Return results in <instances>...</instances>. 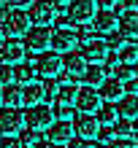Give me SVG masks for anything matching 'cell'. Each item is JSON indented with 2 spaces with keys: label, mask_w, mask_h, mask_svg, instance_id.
<instances>
[{
  "label": "cell",
  "mask_w": 138,
  "mask_h": 148,
  "mask_svg": "<svg viewBox=\"0 0 138 148\" xmlns=\"http://www.w3.org/2000/svg\"><path fill=\"white\" fill-rule=\"evenodd\" d=\"M33 65H35V75H44V78H57L62 73V57H60V51H54V49L41 51Z\"/></svg>",
  "instance_id": "cell-1"
},
{
  "label": "cell",
  "mask_w": 138,
  "mask_h": 148,
  "mask_svg": "<svg viewBox=\"0 0 138 148\" xmlns=\"http://www.w3.org/2000/svg\"><path fill=\"white\" fill-rule=\"evenodd\" d=\"M27 8H30V11H27L30 24H38V27H49V24L57 19V5L51 3V0H33Z\"/></svg>",
  "instance_id": "cell-2"
},
{
  "label": "cell",
  "mask_w": 138,
  "mask_h": 148,
  "mask_svg": "<svg viewBox=\"0 0 138 148\" xmlns=\"http://www.w3.org/2000/svg\"><path fill=\"white\" fill-rule=\"evenodd\" d=\"M24 113V127L27 129H41V132H46V127L54 121V113H51L49 105H44V102H38V105H30Z\"/></svg>",
  "instance_id": "cell-3"
},
{
  "label": "cell",
  "mask_w": 138,
  "mask_h": 148,
  "mask_svg": "<svg viewBox=\"0 0 138 148\" xmlns=\"http://www.w3.org/2000/svg\"><path fill=\"white\" fill-rule=\"evenodd\" d=\"M0 27H3V32L8 38H19V35H24L30 30V19H27V14L22 8H11V11H6Z\"/></svg>",
  "instance_id": "cell-4"
},
{
  "label": "cell",
  "mask_w": 138,
  "mask_h": 148,
  "mask_svg": "<svg viewBox=\"0 0 138 148\" xmlns=\"http://www.w3.org/2000/svg\"><path fill=\"white\" fill-rule=\"evenodd\" d=\"M49 46H51V30L49 27H38V24H33V27L24 32V49L41 54V51H46Z\"/></svg>",
  "instance_id": "cell-5"
},
{
  "label": "cell",
  "mask_w": 138,
  "mask_h": 148,
  "mask_svg": "<svg viewBox=\"0 0 138 148\" xmlns=\"http://www.w3.org/2000/svg\"><path fill=\"white\" fill-rule=\"evenodd\" d=\"M95 11H98L95 0H71L68 3V19L76 22V24H89Z\"/></svg>",
  "instance_id": "cell-6"
},
{
  "label": "cell",
  "mask_w": 138,
  "mask_h": 148,
  "mask_svg": "<svg viewBox=\"0 0 138 148\" xmlns=\"http://www.w3.org/2000/svg\"><path fill=\"white\" fill-rule=\"evenodd\" d=\"M22 127H24V113H22V110L8 108V105L0 108V135L22 132Z\"/></svg>",
  "instance_id": "cell-7"
},
{
  "label": "cell",
  "mask_w": 138,
  "mask_h": 148,
  "mask_svg": "<svg viewBox=\"0 0 138 148\" xmlns=\"http://www.w3.org/2000/svg\"><path fill=\"white\" fill-rule=\"evenodd\" d=\"M24 43L19 38H3V43H0V62L3 65H19L22 59H24Z\"/></svg>",
  "instance_id": "cell-8"
},
{
  "label": "cell",
  "mask_w": 138,
  "mask_h": 148,
  "mask_svg": "<svg viewBox=\"0 0 138 148\" xmlns=\"http://www.w3.org/2000/svg\"><path fill=\"white\" fill-rule=\"evenodd\" d=\"M100 129V121L95 113H76L73 116V132L79 137H87V140H92L95 135H98Z\"/></svg>",
  "instance_id": "cell-9"
},
{
  "label": "cell",
  "mask_w": 138,
  "mask_h": 148,
  "mask_svg": "<svg viewBox=\"0 0 138 148\" xmlns=\"http://www.w3.org/2000/svg\"><path fill=\"white\" fill-rule=\"evenodd\" d=\"M100 102H103L100 92L92 89V86H84V89H79L73 105H76V110H79V113H95V110L100 108Z\"/></svg>",
  "instance_id": "cell-10"
},
{
  "label": "cell",
  "mask_w": 138,
  "mask_h": 148,
  "mask_svg": "<svg viewBox=\"0 0 138 148\" xmlns=\"http://www.w3.org/2000/svg\"><path fill=\"white\" fill-rule=\"evenodd\" d=\"M76 46H79V35H76L73 30H68V27H57L54 32H51V49H54V51L65 54V51H73Z\"/></svg>",
  "instance_id": "cell-11"
},
{
  "label": "cell",
  "mask_w": 138,
  "mask_h": 148,
  "mask_svg": "<svg viewBox=\"0 0 138 148\" xmlns=\"http://www.w3.org/2000/svg\"><path fill=\"white\" fill-rule=\"evenodd\" d=\"M117 27H119V16H117L114 11H106V8L95 11V16H92V30H95V32L111 35V32H117Z\"/></svg>",
  "instance_id": "cell-12"
},
{
  "label": "cell",
  "mask_w": 138,
  "mask_h": 148,
  "mask_svg": "<svg viewBox=\"0 0 138 148\" xmlns=\"http://www.w3.org/2000/svg\"><path fill=\"white\" fill-rule=\"evenodd\" d=\"M73 135H76V132H73V124H71V121H65V119H54V121L46 127V137H49L51 143H57V145H60V143H68Z\"/></svg>",
  "instance_id": "cell-13"
},
{
  "label": "cell",
  "mask_w": 138,
  "mask_h": 148,
  "mask_svg": "<svg viewBox=\"0 0 138 148\" xmlns=\"http://www.w3.org/2000/svg\"><path fill=\"white\" fill-rule=\"evenodd\" d=\"M108 46H106V40H100V38H92V40H87L81 46V57L87 59V62H106V57H108Z\"/></svg>",
  "instance_id": "cell-14"
},
{
  "label": "cell",
  "mask_w": 138,
  "mask_h": 148,
  "mask_svg": "<svg viewBox=\"0 0 138 148\" xmlns=\"http://www.w3.org/2000/svg\"><path fill=\"white\" fill-rule=\"evenodd\" d=\"M117 116L119 119H130V121L138 116V94L135 92H125L117 100Z\"/></svg>",
  "instance_id": "cell-15"
},
{
  "label": "cell",
  "mask_w": 138,
  "mask_h": 148,
  "mask_svg": "<svg viewBox=\"0 0 138 148\" xmlns=\"http://www.w3.org/2000/svg\"><path fill=\"white\" fill-rule=\"evenodd\" d=\"M98 89H100V97L106 100V102H117L125 94V81H119V78L111 75V78H106V81L98 86Z\"/></svg>",
  "instance_id": "cell-16"
},
{
  "label": "cell",
  "mask_w": 138,
  "mask_h": 148,
  "mask_svg": "<svg viewBox=\"0 0 138 148\" xmlns=\"http://www.w3.org/2000/svg\"><path fill=\"white\" fill-rule=\"evenodd\" d=\"M62 67H65L68 75H84V70H87V59L81 57V51H65Z\"/></svg>",
  "instance_id": "cell-17"
},
{
  "label": "cell",
  "mask_w": 138,
  "mask_h": 148,
  "mask_svg": "<svg viewBox=\"0 0 138 148\" xmlns=\"http://www.w3.org/2000/svg\"><path fill=\"white\" fill-rule=\"evenodd\" d=\"M0 102L8 105V108H19V105H22V89H19L14 81L6 84V86H0Z\"/></svg>",
  "instance_id": "cell-18"
},
{
  "label": "cell",
  "mask_w": 138,
  "mask_h": 148,
  "mask_svg": "<svg viewBox=\"0 0 138 148\" xmlns=\"http://www.w3.org/2000/svg\"><path fill=\"white\" fill-rule=\"evenodd\" d=\"M22 102L24 105H38V102H44V84L38 81H30L22 86Z\"/></svg>",
  "instance_id": "cell-19"
},
{
  "label": "cell",
  "mask_w": 138,
  "mask_h": 148,
  "mask_svg": "<svg viewBox=\"0 0 138 148\" xmlns=\"http://www.w3.org/2000/svg\"><path fill=\"white\" fill-rule=\"evenodd\" d=\"M119 30H122L127 38L138 35V11H135V8H127V11L119 16Z\"/></svg>",
  "instance_id": "cell-20"
},
{
  "label": "cell",
  "mask_w": 138,
  "mask_h": 148,
  "mask_svg": "<svg viewBox=\"0 0 138 148\" xmlns=\"http://www.w3.org/2000/svg\"><path fill=\"white\" fill-rule=\"evenodd\" d=\"M103 81H106V67H100L98 62H92V67L84 70V84L92 86V89H98Z\"/></svg>",
  "instance_id": "cell-21"
},
{
  "label": "cell",
  "mask_w": 138,
  "mask_h": 148,
  "mask_svg": "<svg viewBox=\"0 0 138 148\" xmlns=\"http://www.w3.org/2000/svg\"><path fill=\"white\" fill-rule=\"evenodd\" d=\"M117 57H119V62H125V65H135L138 62V46L130 40H125L122 46L117 49Z\"/></svg>",
  "instance_id": "cell-22"
},
{
  "label": "cell",
  "mask_w": 138,
  "mask_h": 148,
  "mask_svg": "<svg viewBox=\"0 0 138 148\" xmlns=\"http://www.w3.org/2000/svg\"><path fill=\"white\" fill-rule=\"evenodd\" d=\"M76 94H79V86H73V84H60L54 100L60 102V105H73V102H76Z\"/></svg>",
  "instance_id": "cell-23"
},
{
  "label": "cell",
  "mask_w": 138,
  "mask_h": 148,
  "mask_svg": "<svg viewBox=\"0 0 138 148\" xmlns=\"http://www.w3.org/2000/svg\"><path fill=\"white\" fill-rule=\"evenodd\" d=\"M14 81H19V84H30V81H35V65H30V62H19V67H14Z\"/></svg>",
  "instance_id": "cell-24"
},
{
  "label": "cell",
  "mask_w": 138,
  "mask_h": 148,
  "mask_svg": "<svg viewBox=\"0 0 138 148\" xmlns=\"http://www.w3.org/2000/svg\"><path fill=\"white\" fill-rule=\"evenodd\" d=\"M119 116H117V108L114 105H100L98 108V121H100V124H114V121H117Z\"/></svg>",
  "instance_id": "cell-25"
},
{
  "label": "cell",
  "mask_w": 138,
  "mask_h": 148,
  "mask_svg": "<svg viewBox=\"0 0 138 148\" xmlns=\"http://www.w3.org/2000/svg\"><path fill=\"white\" fill-rule=\"evenodd\" d=\"M51 113H54V119H65V121H71V119L76 116V105H60V102H54Z\"/></svg>",
  "instance_id": "cell-26"
},
{
  "label": "cell",
  "mask_w": 138,
  "mask_h": 148,
  "mask_svg": "<svg viewBox=\"0 0 138 148\" xmlns=\"http://www.w3.org/2000/svg\"><path fill=\"white\" fill-rule=\"evenodd\" d=\"M130 132H133V121L130 119H117L114 121V135L117 137H127Z\"/></svg>",
  "instance_id": "cell-27"
},
{
  "label": "cell",
  "mask_w": 138,
  "mask_h": 148,
  "mask_svg": "<svg viewBox=\"0 0 138 148\" xmlns=\"http://www.w3.org/2000/svg\"><path fill=\"white\" fill-rule=\"evenodd\" d=\"M111 70H114V78H119V81H130L133 78V70H130V65H125V62H117L114 67H111Z\"/></svg>",
  "instance_id": "cell-28"
},
{
  "label": "cell",
  "mask_w": 138,
  "mask_h": 148,
  "mask_svg": "<svg viewBox=\"0 0 138 148\" xmlns=\"http://www.w3.org/2000/svg\"><path fill=\"white\" fill-rule=\"evenodd\" d=\"M19 140L22 145H35L41 137H38V129H27V132H19Z\"/></svg>",
  "instance_id": "cell-29"
},
{
  "label": "cell",
  "mask_w": 138,
  "mask_h": 148,
  "mask_svg": "<svg viewBox=\"0 0 138 148\" xmlns=\"http://www.w3.org/2000/svg\"><path fill=\"white\" fill-rule=\"evenodd\" d=\"M0 148H24L19 137H14V135H0Z\"/></svg>",
  "instance_id": "cell-30"
},
{
  "label": "cell",
  "mask_w": 138,
  "mask_h": 148,
  "mask_svg": "<svg viewBox=\"0 0 138 148\" xmlns=\"http://www.w3.org/2000/svg\"><path fill=\"white\" fill-rule=\"evenodd\" d=\"M95 137H98V140L106 145V143H111V140H114V129H111L108 124H103V127L98 129V135H95Z\"/></svg>",
  "instance_id": "cell-31"
},
{
  "label": "cell",
  "mask_w": 138,
  "mask_h": 148,
  "mask_svg": "<svg viewBox=\"0 0 138 148\" xmlns=\"http://www.w3.org/2000/svg\"><path fill=\"white\" fill-rule=\"evenodd\" d=\"M11 81H14V67L11 65H0V86H6Z\"/></svg>",
  "instance_id": "cell-32"
},
{
  "label": "cell",
  "mask_w": 138,
  "mask_h": 148,
  "mask_svg": "<svg viewBox=\"0 0 138 148\" xmlns=\"http://www.w3.org/2000/svg\"><path fill=\"white\" fill-rule=\"evenodd\" d=\"M106 148H135V143L127 137H114L111 143H106Z\"/></svg>",
  "instance_id": "cell-33"
},
{
  "label": "cell",
  "mask_w": 138,
  "mask_h": 148,
  "mask_svg": "<svg viewBox=\"0 0 138 148\" xmlns=\"http://www.w3.org/2000/svg\"><path fill=\"white\" fill-rule=\"evenodd\" d=\"M68 148H92V140H87V137H71L68 140Z\"/></svg>",
  "instance_id": "cell-34"
},
{
  "label": "cell",
  "mask_w": 138,
  "mask_h": 148,
  "mask_svg": "<svg viewBox=\"0 0 138 148\" xmlns=\"http://www.w3.org/2000/svg\"><path fill=\"white\" fill-rule=\"evenodd\" d=\"M57 89H60V86L49 78V81L44 84V100H46V97H57Z\"/></svg>",
  "instance_id": "cell-35"
},
{
  "label": "cell",
  "mask_w": 138,
  "mask_h": 148,
  "mask_svg": "<svg viewBox=\"0 0 138 148\" xmlns=\"http://www.w3.org/2000/svg\"><path fill=\"white\" fill-rule=\"evenodd\" d=\"M95 3H98V8H106V11H111L117 0H95Z\"/></svg>",
  "instance_id": "cell-36"
},
{
  "label": "cell",
  "mask_w": 138,
  "mask_h": 148,
  "mask_svg": "<svg viewBox=\"0 0 138 148\" xmlns=\"http://www.w3.org/2000/svg\"><path fill=\"white\" fill-rule=\"evenodd\" d=\"M33 148H60V145H57V143H51V140H38Z\"/></svg>",
  "instance_id": "cell-37"
},
{
  "label": "cell",
  "mask_w": 138,
  "mask_h": 148,
  "mask_svg": "<svg viewBox=\"0 0 138 148\" xmlns=\"http://www.w3.org/2000/svg\"><path fill=\"white\" fill-rule=\"evenodd\" d=\"M8 3H11L14 8H27V5L33 3V0H8Z\"/></svg>",
  "instance_id": "cell-38"
},
{
  "label": "cell",
  "mask_w": 138,
  "mask_h": 148,
  "mask_svg": "<svg viewBox=\"0 0 138 148\" xmlns=\"http://www.w3.org/2000/svg\"><path fill=\"white\" fill-rule=\"evenodd\" d=\"M125 3H127V8H135L138 11V0H125Z\"/></svg>",
  "instance_id": "cell-39"
},
{
  "label": "cell",
  "mask_w": 138,
  "mask_h": 148,
  "mask_svg": "<svg viewBox=\"0 0 138 148\" xmlns=\"http://www.w3.org/2000/svg\"><path fill=\"white\" fill-rule=\"evenodd\" d=\"M138 89V81H130V84H127V92H135Z\"/></svg>",
  "instance_id": "cell-40"
},
{
  "label": "cell",
  "mask_w": 138,
  "mask_h": 148,
  "mask_svg": "<svg viewBox=\"0 0 138 148\" xmlns=\"http://www.w3.org/2000/svg\"><path fill=\"white\" fill-rule=\"evenodd\" d=\"M51 3H54V5H68L71 0H51Z\"/></svg>",
  "instance_id": "cell-41"
},
{
  "label": "cell",
  "mask_w": 138,
  "mask_h": 148,
  "mask_svg": "<svg viewBox=\"0 0 138 148\" xmlns=\"http://www.w3.org/2000/svg\"><path fill=\"white\" fill-rule=\"evenodd\" d=\"M133 132H135V135H138V116H135V119H133Z\"/></svg>",
  "instance_id": "cell-42"
},
{
  "label": "cell",
  "mask_w": 138,
  "mask_h": 148,
  "mask_svg": "<svg viewBox=\"0 0 138 148\" xmlns=\"http://www.w3.org/2000/svg\"><path fill=\"white\" fill-rule=\"evenodd\" d=\"M3 35H6V32H3V27H0V43H3Z\"/></svg>",
  "instance_id": "cell-43"
},
{
  "label": "cell",
  "mask_w": 138,
  "mask_h": 148,
  "mask_svg": "<svg viewBox=\"0 0 138 148\" xmlns=\"http://www.w3.org/2000/svg\"><path fill=\"white\" fill-rule=\"evenodd\" d=\"M3 16H6V14H3V5H0V19H3Z\"/></svg>",
  "instance_id": "cell-44"
},
{
  "label": "cell",
  "mask_w": 138,
  "mask_h": 148,
  "mask_svg": "<svg viewBox=\"0 0 138 148\" xmlns=\"http://www.w3.org/2000/svg\"><path fill=\"white\" fill-rule=\"evenodd\" d=\"M6 3H8V0H0V5H6Z\"/></svg>",
  "instance_id": "cell-45"
},
{
  "label": "cell",
  "mask_w": 138,
  "mask_h": 148,
  "mask_svg": "<svg viewBox=\"0 0 138 148\" xmlns=\"http://www.w3.org/2000/svg\"><path fill=\"white\" fill-rule=\"evenodd\" d=\"M135 73H138V62H135Z\"/></svg>",
  "instance_id": "cell-46"
},
{
  "label": "cell",
  "mask_w": 138,
  "mask_h": 148,
  "mask_svg": "<svg viewBox=\"0 0 138 148\" xmlns=\"http://www.w3.org/2000/svg\"><path fill=\"white\" fill-rule=\"evenodd\" d=\"M135 46H138V40H135Z\"/></svg>",
  "instance_id": "cell-47"
},
{
  "label": "cell",
  "mask_w": 138,
  "mask_h": 148,
  "mask_svg": "<svg viewBox=\"0 0 138 148\" xmlns=\"http://www.w3.org/2000/svg\"><path fill=\"white\" fill-rule=\"evenodd\" d=\"M135 148H138V143H135Z\"/></svg>",
  "instance_id": "cell-48"
}]
</instances>
